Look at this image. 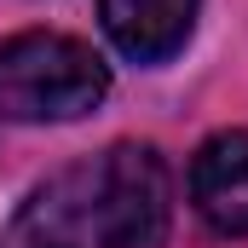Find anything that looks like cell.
I'll return each instance as SVG.
<instances>
[{
	"label": "cell",
	"instance_id": "cell-2",
	"mask_svg": "<svg viewBox=\"0 0 248 248\" xmlns=\"http://www.w3.org/2000/svg\"><path fill=\"white\" fill-rule=\"evenodd\" d=\"M110 93L104 58L52 29H23L0 41V122H75Z\"/></svg>",
	"mask_w": 248,
	"mask_h": 248
},
{
	"label": "cell",
	"instance_id": "cell-3",
	"mask_svg": "<svg viewBox=\"0 0 248 248\" xmlns=\"http://www.w3.org/2000/svg\"><path fill=\"white\" fill-rule=\"evenodd\" d=\"M190 202L219 237H248V133H214L190 162Z\"/></svg>",
	"mask_w": 248,
	"mask_h": 248
},
{
	"label": "cell",
	"instance_id": "cell-4",
	"mask_svg": "<svg viewBox=\"0 0 248 248\" xmlns=\"http://www.w3.org/2000/svg\"><path fill=\"white\" fill-rule=\"evenodd\" d=\"M202 0H98V23L127 63H168L185 52Z\"/></svg>",
	"mask_w": 248,
	"mask_h": 248
},
{
	"label": "cell",
	"instance_id": "cell-1",
	"mask_svg": "<svg viewBox=\"0 0 248 248\" xmlns=\"http://www.w3.org/2000/svg\"><path fill=\"white\" fill-rule=\"evenodd\" d=\"M168 237V168L150 144H110L35 190L0 248H156Z\"/></svg>",
	"mask_w": 248,
	"mask_h": 248
}]
</instances>
